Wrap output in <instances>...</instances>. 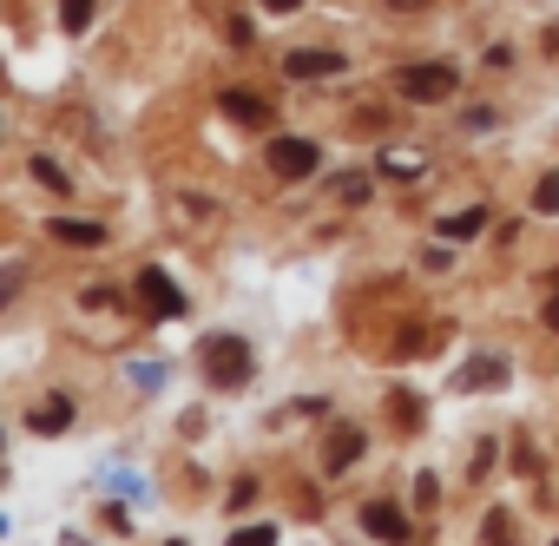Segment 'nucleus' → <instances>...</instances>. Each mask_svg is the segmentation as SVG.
Returning <instances> with one entry per match:
<instances>
[{"mask_svg": "<svg viewBox=\"0 0 559 546\" xmlns=\"http://www.w3.org/2000/svg\"><path fill=\"white\" fill-rule=\"evenodd\" d=\"M165 546H185V539H165Z\"/></svg>", "mask_w": 559, "mask_h": 546, "instance_id": "obj_22", "label": "nucleus"}, {"mask_svg": "<svg viewBox=\"0 0 559 546\" xmlns=\"http://www.w3.org/2000/svg\"><path fill=\"white\" fill-rule=\"evenodd\" d=\"M356 454H362V428H336V435H330V448H323L330 474H349V467H356Z\"/></svg>", "mask_w": 559, "mask_h": 546, "instance_id": "obj_10", "label": "nucleus"}, {"mask_svg": "<svg viewBox=\"0 0 559 546\" xmlns=\"http://www.w3.org/2000/svg\"><path fill=\"white\" fill-rule=\"evenodd\" d=\"M480 539H487V546H520V539H513V513H507V507H487Z\"/></svg>", "mask_w": 559, "mask_h": 546, "instance_id": "obj_13", "label": "nucleus"}, {"mask_svg": "<svg viewBox=\"0 0 559 546\" xmlns=\"http://www.w3.org/2000/svg\"><path fill=\"white\" fill-rule=\"evenodd\" d=\"M362 533L382 539V546H408V513L389 507V500H369V507H362Z\"/></svg>", "mask_w": 559, "mask_h": 546, "instance_id": "obj_5", "label": "nucleus"}, {"mask_svg": "<svg viewBox=\"0 0 559 546\" xmlns=\"http://www.w3.org/2000/svg\"><path fill=\"white\" fill-rule=\"evenodd\" d=\"M34 178H40V185H47V191H67V171H60V165H53V158H47V152H40V158H34Z\"/></svg>", "mask_w": 559, "mask_h": 546, "instance_id": "obj_16", "label": "nucleus"}, {"mask_svg": "<svg viewBox=\"0 0 559 546\" xmlns=\"http://www.w3.org/2000/svg\"><path fill=\"white\" fill-rule=\"evenodd\" d=\"M217 106H224V119H237V126H257V132L276 119V106H270L263 93H250V86H224V93H217Z\"/></svg>", "mask_w": 559, "mask_h": 546, "instance_id": "obj_4", "label": "nucleus"}, {"mask_svg": "<svg viewBox=\"0 0 559 546\" xmlns=\"http://www.w3.org/2000/svg\"><path fill=\"white\" fill-rule=\"evenodd\" d=\"M304 0H263V14H297Z\"/></svg>", "mask_w": 559, "mask_h": 546, "instance_id": "obj_19", "label": "nucleus"}, {"mask_svg": "<svg viewBox=\"0 0 559 546\" xmlns=\"http://www.w3.org/2000/svg\"><path fill=\"white\" fill-rule=\"evenodd\" d=\"M284 73H290V80H330V73H343V54H330V47H304V54L284 60Z\"/></svg>", "mask_w": 559, "mask_h": 546, "instance_id": "obj_7", "label": "nucleus"}, {"mask_svg": "<svg viewBox=\"0 0 559 546\" xmlns=\"http://www.w3.org/2000/svg\"><path fill=\"white\" fill-rule=\"evenodd\" d=\"M230 546H276V526H243L230 533Z\"/></svg>", "mask_w": 559, "mask_h": 546, "instance_id": "obj_17", "label": "nucleus"}, {"mask_svg": "<svg viewBox=\"0 0 559 546\" xmlns=\"http://www.w3.org/2000/svg\"><path fill=\"white\" fill-rule=\"evenodd\" d=\"M270 171L276 178H310L317 171V139H270Z\"/></svg>", "mask_w": 559, "mask_h": 546, "instance_id": "obj_3", "label": "nucleus"}, {"mask_svg": "<svg viewBox=\"0 0 559 546\" xmlns=\"http://www.w3.org/2000/svg\"><path fill=\"white\" fill-rule=\"evenodd\" d=\"M250 369H257V356H250L243 336H211V343H204V382H211V389H243Z\"/></svg>", "mask_w": 559, "mask_h": 546, "instance_id": "obj_1", "label": "nucleus"}, {"mask_svg": "<svg viewBox=\"0 0 559 546\" xmlns=\"http://www.w3.org/2000/svg\"><path fill=\"white\" fill-rule=\"evenodd\" d=\"M389 8H421V0H389Z\"/></svg>", "mask_w": 559, "mask_h": 546, "instance_id": "obj_21", "label": "nucleus"}, {"mask_svg": "<svg viewBox=\"0 0 559 546\" xmlns=\"http://www.w3.org/2000/svg\"><path fill=\"white\" fill-rule=\"evenodd\" d=\"M435 494H441V480L435 474H415V507H435Z\"/></svg>", "mask_w": 559, "mask_h": 546, "instance_id": "obj_18", "label": "nucleus"}, {"mask_svg": "<svg viewBox=\"0 0 559 546\" xmlns=\"http://www.w3.org/2000/svg\"><path fill=\"white\" fill-rule=\"evenodd\" d=\"M435 230H441V237H480V230H487V211H480V204H474V211H454V217H441Z\"/></svg>", "mask_w": 559, "mask_h": 546, "instance_id": "obj_12", "label": "nucleus"}, {"mask_svg": "<svg viewBox=\"0 0 559 546\" xmlns=\"http://www.w3.org/2000/svg\"><path fill=\"white\" fill-rule=\"evenodd\" d=\"M139 297H145V310H152V317H185V310H191V304L178 297V284L165 277V270H145V277H139Z\"/></svg>", "mask_w": 559, "mask_h": 546, "instance_id": "obj_6", "label": "nucleus"}, {"mask_svg": "<svg viewBox=\"0 0 559 546\" xmlns=\"http://www.w3.org/2000/svg\"><path fill=\"white\" fill-rule=\"evenodd\" d=\"M27 428H34V435H67V428H73V395H47V402L27 415Z\"/></svg>", "mask_w": 559, "mask_h": 546, "instance_id": "obj_8", "label": "nucleus"}, {"mask_svg": "<svg viewBox=\"0 0 559 546\" xmlns=\"http://www.w3.org/2000/svg\"><path fill=\"white\" fill-rule=\"evenodd\" d=\"M546 330H559V297H552V304H546Z\"/></svg>", "mask_w": 559, "mask_h": 546, "instance_id": "obj_20", "label": "nucleus"}, {"mask_svg": "<svg viewBox=\"0 0 559 546\" xmlns=\"http://www.w3.org/2000/svg\"><path fill=\"white\" fill-rule=\"evenodd\" d=\"M93 8H99V0H60V27L67 34H86L93 27Z\"/></svg>", "mask_w": 559, "mask_h": 546, "instance_id": "obj_14", "label": "nucleus"}, {"mask_svg": "<svg viewBox=\"0 0 559 546\" xmlns=\"http://www.w3.org/2000/svg\"><path fill=\"white\" fill-rule=\"evenodd\" d=\"M395 86H402V99H421V106H441L454 86H461V73L448 67V60H428V67H402L395 73Z\"/></svg>", "mask_w": 559, "mask_h": 546, "instance_id": "obj_2", "label": "nucleus"}, {"mask_svg": "<svg viewBox=\"0 0 559 546\" xmlns=\"http://www.w3.org/2000/svg\"><path fill=\"white\" fill-rule=\"evenodd\" d=\"M461 389H507V363L500 356H474L461 369Z\"/></svg>", "mask_w": 559, "mask_h": 546, "instance_id": "obj_11", "label": "nucleus"}, {"mask_svg": "<svg viewBox=\"0 0 559 546\" xmlns=\"http://www.w3.org/2000/svg\"><path fill=\"white\" fill-rule=\"evenodd\" d=\"M53 244H73V250H99V244H106V230H99V224H86V217H53Z\"/></svg>", "mask_w": 559, "mask_h": 546, "instance_id": "obj_9", "label": "nucleus"}, {"mask_svg": "<svg viewBox=\"0 0 559 546\" xmlns=\"http://www.w3.org/2000/svg\"><path fill=\"white\" fill-rule=\"evenodd\" d=\"M552 546H559V539H552Z\"/></svg>", "mask_w": 559, "mask_h": 546, "instance_id": "obj_23", "label": "nucleus"}, {"mask_svg": "<svg viewBox=\"0 0 559 546\" xmlns=\"http://www.w3.org/2000/svg\"><path fill=\"white\" fill-rule=\"evenodd\" d=\"M533 211H539V217H552V211H559V171H546V178L533 185Z\"/></svg>", "mask_w": 559, "mask_h": 546, "instance_id": "obj_15", "label": "nucleus"}]
</instances>
